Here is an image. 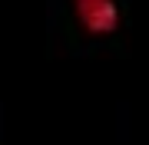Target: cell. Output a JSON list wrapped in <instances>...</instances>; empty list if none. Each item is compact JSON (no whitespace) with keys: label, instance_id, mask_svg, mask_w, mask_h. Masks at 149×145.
I'll use <instances>...</instances> for the list:
<instances>
[{"label":"cell","instance_id":"cell-1","mask_svg":"<svg viewBox=\"0 0 149 145\" xmlns=\"http://www.w3.org/2000/svg\"><path fill=\"white\" fill-rule=\"evenodd\" d=\"M76 16L90 33H113L119 27V7L116 0H73Z\"/></svg>","mask_w":149,"mask_h":145}]
</instances>
